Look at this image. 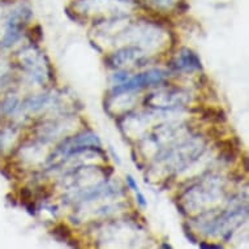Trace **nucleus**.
Masks as SVG:
<instances>
[{"instance_id":"1a4fd4ad","label":"nucleus","mask_w":249,"mask_h":249,"mask_svg":"<svg viewBox=\"0 0 249 249\" xmlns=\"http://www.w3.org/2000/svg\"><path fill=\"white\" fill-rule=\"evenodd\" d=\"M128 78H129V76H128V73H125V72H119V73H115L114 76H112V80L116 82V85H120L123 82H125Z\"/></svg>"},{"instance_id":"4468645a","label":"nucleus","mask_w":249,"mask_h":249,"mask_svg":"<svg viewBox=\"0 0 249 249\" xmlns=\"http://www.w3.org/2000/svg\"><path fill=\"white\" fill-rule=\"evenodd\" d=\"M162 248H168V249H171L172 247L170 244H162Z\"/></svg>"},{"instance_id":"39448f33","label":"nucleus","mask_w":249,"mask_h":249,"mask_svg":"<svg viewBox=\"0 0 249 249\" xmlns=\"http://www.w3.org/2000/svg\"><path fill=\"white\" fill-rule=\"evenodd\" d=\"M198 112H201L202 118L208 119V120H213V122H226V114L221 108H213V107H201L197 108Z\"/></svg>"},{"instance_id":"0eeeda50","label":"nucleus","mask_w":249,"mask_h":249,"mask_svg":"<svg viewBox=\"0 0 249 249\" xmlns=\"http://www.w3.org/2000/svg\"><path fill=\"white\" fill-rule=\"evenodd\" d=\"M28 37L32 43H39L43 39V30H42L41 25H36V26L30 29Z\"/></svg>"},{"instance_id":"f03ea898","label":"nucleus","mask_w":249,"mask_h":249,"mask_svg":"<svg viewBox=\"0 0 249 249\" xmlns=\"http://www.w3.org/2000/svg\"><path fill=\"white\" fill-rule=\"evenodd\" d=\"M30 17H32V11L29 8H20L12 13L8 21V26H7V33L1 42L3 47H8L18 39L21 30L24 28V25L30 20Z\"/></svg>"},{"instance_id":"20e7f679","label":"nucleus","mask_w":249,"mask_h":249,"mask_svg":"<svg viewBox=\"0 0 249 249\" xmlns=\"http://www.w3.org/2000/svg\"><path fill=\"white\" fill-rule=\"evenodd\" d=\"M137 53H140V49H137V47H125V49L115 53L114 55L107 56V59H105V63H106L108 68H116V67L123 66L127 61L135 59L139 55Z\"/></svg>"},{"instance_id":"7ed1b4c3","label":"nucleus","mask_w":249,"mask_h":249,"mask_svg":"<svg viewBox=\"0 0 249 249\" xmlns=\"http://www.w3.org/2000/svg\"><path fill=\"white\" fill-rule=\"evenodd\" d=\"M171 67L176 71H195L202 70V64H201L200 57L197 56L192 50L184 49L180 53V56L171 63Z\"/></svg>"},{"instance_id":"9b49d317","label":"nucleus","mask_w":249,"mask_h":249,"mask_svg":"<svg viewBox=\"0 0 249 249\" xmlns=\"http://www.w3.org/2000/svg\"><path fill=\"white\" fill-rule=\"evenodd\" d=\"M127 183H128V185H129V188H131L132 191H135V192H139V191H140L139 185H137L136 180L133 179L131 175L127 176Z\"/></svg>"},{"instance_id":"f257e3e1","label":"nucleus","mask_w":249,"mask_h":249,"mask_svg":"<svg viewBox=\"0 0 249 249\" xmlns=\"http://www.w3.org/2000/svg\"><path fill=\"white\" fill-rule=\"evenodd\" d=\"M166 76H167V73L163 72V71H150V72H146V73L137 74L136 77L127 80L120 85H116L112 89V91L115 94H120L123 91H131V90L141 89V88H145V86L155 85V84L162 82V80Z\"/></svg>"},{"instance_id":"f8f14e48","label":"nucleus","mask_w":249,"mask_h":249,"mask_svg":"<svg viewBox=\"0 0 249 249\" xmlns=\"http://www.w3.org/2000/svg\"><path fill=\"white\" fill-rule=\"evenodd\" d=\"M136 197H137V202L140 204V206H142V208H145L147 205L146 200H145V196H143L142 193H141V191H139V192H136Z\"/></svg>"},{"instance_id":"ddd939ff","label":"nucleus","mask_w":249,"mask_h":249,"mask_svg":"<svg viewBox=\"0 0 249 249\" xmlns=\"http://www.w3.org/2000/svg\"><path fill=\"white\" fill-rule=\"evenodd\" d=\"M200 248L206 249V248H222V245H216V244H210V243H206V241H200L198 243Z\"/></svg>"},{"instance_id":"6e6552de","label":"nucleus","mask_w":249,"mask_h":249,"mask_svg":"<svg viewBox=\"0 0 249 249\" xmlns=\"http://www.w3.org/2000/svg\"><path fill=\"white\" fill-rule=\"evenodd\" d=\"M183 232L184 235H185V237L188 239L192 244H197V237L196 235L192 232V230L189 229L188 223H183Z\"/></svg>"},{"instance_id":"423d86ee","label":"nucleus","mask_w":249,"mask_h":249,"mask_svg":"<svg viewBox=\"0 0 249 249\" xmlns=\"http://www.w3.org/2000/svg\"><path fill=\"white\" fill-rule=\"evenodd\" d=\"M51 233H53V236L56 239V240H59L60 243H68V240L71 239V236H72V231H71L70 229H68V226L64 225V223H59V225H56L55 227L53 229V231H51Z\"/></svg>"},{"instance_id":"9d476101","label":"nucleus","mask_w":249,"mask_h":249,"mask_svg":"<svg viewBox=\"0 0 249 249\" xmlns=\"http://www.w3.org/2000/svg\"><path fill=\"white\" fill-rule=\"evenodd\" d=\"M150 3L158 5V7H167V5L174 4V0H150Z\"/></svg>"}]
</instances>
